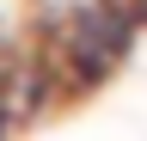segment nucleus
Here are the masks:
<instances>
[{
	"label": "nucleus",
	"mask_w": 147,
	"mask_h": 141,
	"mask_svg": "<svg viewBox=\"0 0 147 141\" xmlns=\"http://www.w3.org/2000/svg\"><path fill=\"white\" fill-rule=\"evenodd\" d=\"M141 19H147V0H92V6L67 12V25L55 31V74L74 92H92L135 49Z\"/></svg>",
	"instance_id": "obj_1"
}]
</instances>
